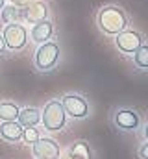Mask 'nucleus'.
Here are the masks:
<instances>
[{
  "label": "nucleus",
  "instance_id": "1",
  "mask_svg": "<svg viewBox=\"0 0 148 159\" xmlns=\"http://www.w3.org/2000/svg\"><path fill=\"white\" fill-rule=\"evenodd\" d=\"M96 26L104 35L115 37L117 34L124 32L130 26V19L126 15V11L117 6V4H108L102 6L96 13Z\"/></svg>",
  "mask_w": 148,
  "mask_h": 159
},
{
  "label": "nucleus",
  "instance_id": "2",
  "mask_svg": "<svg viewBox=\"0 0 148 159\" xmlns=\"http://www.w3.org/2000/svg\"><path fill=\"white\" fill-rule=\"evenodd\" d=\"M41 122L48 131H59L65 128L67 113L59 100H50L44 104V109L41 111Z\"/></svg>",
  "mask_w": 148,
  "mask_h": 159
},
{
  "label": "nucleus",
  "instance_id": "3",
  "mask_svg": "<svg viewBox=\"0 0 148 159\" xmlns=\"http://www.w3.org/2000/svg\"><path fill=\"white\" fill-rule=\"evenodd\" d=\"M59 56H61L59 44L54 43V41H46V43H43V44L37 46L34 63H35V67L41 72H48V70H52L58 65Z\"/></svg>",
  "mask_w": 148,
  "mask_h": 159
},
{
  "label": "nucleus",
  "instance_id": "4",
  "mask_svg": "<svg viewBox=\"0 0 148 159\" xmlns=\"http://www.w3.org/2000/svg\"><path fill=\"white\" fill-rule=\"evenodd\" d=\"M2 37H4V43H6L7 50L21 52L28 44V28L22 26V24H19V22L6 24V28L2 32Z\"/></svg>",
  "mask_w": 148,
  "mask_h": 159
},
{
  "label": "nucleus",
  "instance_id": "5",
  "mask_svg": "<svg viewBox=\"0 0 148 159\" xmlns=\"http://www.w3.org/2000/svg\"><path fill=\"white\" fill-rule=\"evenodd\" d=\"M145 44V37L143 34L135 32V30H124L120 34L115 35V46L122 52V54H133L139 46Z\"/></svg>",
  "mask_w": 148,
  "mask_h": 159
},
{
  "label": "nucleus",
  "instance_id": "6",
  "mask_svg": "<svg viewBox=\"0 0 148 159\" xmlns=\"http://www.w3.org/2000/svg\"><path fill=\"white\" fill-rule=\"evenodd\" d=\"M61 106L65 109L67 115H71L72 119H85L89 115V104L81 94H65L61 100Z\"/></svg>",
  "mask_w": 148,
  "mask_h": 159
},
{
  "label": "nucleus",
  "instance_id": "7",
  "mask_svg": "<svg viewBox=\"0 0 148 159\" xmlns=\"http://www.w3.org/2000/svg\"><path fill=\"white\" fill-rule=\"evenodd\" d=\"M34 146V156L39 159H59L61 157V148L54 139L48 137H39Z\"/></svg>",
  "mask_w": 148,
  "mask_h": 159
},
{
  "label": "nucleus",
  "instance_id": "8",
  "mask_svg": "<svg viewBox=\"0 0 148 159\" xmlns=\"http://www.w3.org/2000/svg\"><path fill=\"white\" fill-rule=\"evenodd\" d=\"M113 122L117 128L124 129V131H135L141 124V119H139V113L130 109V107H120L115 111L113 115Z\"/></svg>",
  "mask_w": 148,
  "mask_h": 159
},
{
  "label": "nucleus",
  "instance_id": "9",
  "mask_svg": "<svg viewBox=\"0 0 148 159\" xmlns=\"http://www.w3.org/2000/svg\"><path fill=\"white\" fill-rule=\"evenodd\" d=\"M50 15V7L46 2L43 0H35V2H30L26 7H22V19L30 24H37L41 20H46Z\"/></svg>",
  "mask_w": 148,
  "mask_h": 159
},
{
  "label": "nucleus",
  "instance_id": "10",
  "mask_svg": "<svg viewBox=\"0 0 148 159\" xmlns=\"http://www.w3.org/2000/svg\"><path fill=\"white\" fill-rule=\"evenodd\" d=\"M52 35H54V24H52L48 19L34 24L32 30H30V37H32V41L37 43V44H43V43L50 41Z\"/></svg>",
  "mask_w": 148,
  "mask_h": 159
},
{
  "label": "nucleus",
  "instance_id": "11",
  "mask_svg": "<svg viewBox=\"0 0 148 159\" xmlns=\"http://www.w3.org/2000/svg\"><path fill=\"white\" fill-rule=\"evenodd\" d=\"M22 126L17 120H4L0 124V137L7 143H17L19 139H22Z\"/></svg>",
  "mask_w": 148,
  "mask_h": 159
},
{
  "label": "nucleus",
  "instance_id": "12",
  "mask_svg": "<svg viewBox=\"0 0 148 159\" xmlns=\"http://www.w3.org/2000/svg\"><path fill=\"white\" fill-rule=\"evenodd\" d=\"M17 122L22 126V128H34L41 122V111L37 107H24L19 111V117Z\"/></svg>",
  "mask_w": 148,
  "mask_h": 159
},
{
  "label": "nucleus",
  "instance_id": "13",
  "mask_svg": "<svg viewBox=\"0 0 148 159\" xmlns=\"http://www.w3.org/2000/svg\"><path fill=\"white\" fill-rule=\"evenodd\" d=\"M0 19L4 24H13V22H19L22 19V7H17L13 4H6L2 9H0Z\"/></svg>",
  "mask_w": 148,
  "mask_h": 159
},
{
  "label": "nucleus",
  "instance_id": "14",
  "mask_svg": "<svg viewBox=\"0 0 148 159\" xmlns=\"http://www.w3.org/2000/svg\"><path fill=\"white\" fill-rule=\"evenodd\" d=\"M21 107L15 102H0V120H17Z\"/></svg>",
  "mask_w": 148,
  "mask_h": 159
},
{
  "label": "nucleus",
  "instance_id": "15",
  "mask_svg": "<svg viewBox=\"0 0 148 159\" xmlns=\"http://www.w3.org/2000/svg\"><path fill=\"white\" fill-rule=\"evenodd\" d=\"M69 159H91V150L87 146V143L78 141L69 148Z\"/></svg>",
  "mask_w": 148,
  "mask_h": 159
},
{
  "label": "nucleus",
  "instance_id": "16",
  "mask_svg": "<svg viewBox=\"0 0 148 159\" xmlns=\"http://www.w3.org/2000/svg\"><path fill=\"white\" fill-rule=\"evenodd\" d=\"M132 56H133V63H135L137 69H141V70H148V44L139 46Z\"/></svg>",
  "mask_w": 148,
  "mask_h": 159
},
{
  "label": "nucleus",
  "instance_id": "17",
  "mask_svg": "<svg viewBox=\"0 0 148 159\" xmlns=\"http://www.w3.org/2000/svg\"><path fill=\"white\" fill-rule=\"evenodd\" d=\"M39 137H41V135H39V129H37L35 126L22 129V139H24V143H28V144H34Z\"/></svg>",
  "mask_w": 148,
  "mask_h": 159
},
{
  "label": "nucleus",
  "instance_id": "18",
  "mask_svg": "<svg viewBox=\"0 0 148 159\" xmlns=\"http://www.w3.org/2000/svg\"><path fill=\"white\" fill-rule=\"evenodd\" d=\"M139 157L141 159H148V141L139 148Z\"/></svg>",
  "mask_w": 148,
  "mask_h": 159
},
{
  "label": "nucleus",
  "instance_id": "19",
  "mask_svg": "<svg viewBox=\"0 0 148 159\" xmlns=\"http://www.w3.org/2000/svg\"><path fill=\"white\" fill-rule=\"evenodd\" d=\"M9 2H11L13 6H17V7H26L32 0H9Z\"/></svg>",
  "mask_w": 148,
  "mask_h": 159
},
{
  "label": "nucleus",
  "instance_id": "20",
  "mask_svg": "<svg viewBox=\"0 0 148 159\" xmlns=\"http://www.w3.org/2000/svg\"><path fill=\"white\" fill-rule=\"evenodd\" d=\"M7 48H6V43H4V37H2V34H0V56L6 52Z\"/></svg>",
  "mask_w": 148,
  "mask_h": 159
},
{
  "label": "nucleus",
  "instance_id": "21",
  "mask_svg": "<svg viewBox=\"0 0 148 159\" xmlns=\"http://www.w3.org/2000/svg\"><path fill=\"white\" fill-rule=\"evenodd\" d=\"M145 139H146V141H148V124H146V126H145Z\"/></svg>",
  "mask_w": 148,
  "mask_h": 159
},
{
  "label": "nucleus",
  "instance_id": "22",
  "mask_svg": "<svg viewBox=\"0 0 148 159\" xmlns=\"http://www.w3.org/2000/svg\"><path fill=\"white\" fill-rule=\"evenodd\" d=\"M4 6H6V0H0V9H2Z\"/></svg>",
  "mask_w": 148,
  "mask_h": 159
},
{
  "label": "nucleus",
  "instance_id": "23",
  "mask_svg": "<svg viewBox=\"0 0 148 159\" xmlns=\"http://www.w3.org/2000/svg\"><path fill=\"white\" fill-rule=\"evenodd\" d=\"M63 159H69V157H63Z\"/></svg>",
  "mask_w": 148,
  "mask_h": 159
},
{
  "label": "nucleus",
  "instance_id": "24",
  "mask_svg": "<svg viewBox=\"0 0 148 159\" xmlns=\"http://www.w3.org/2000/svg\"><path fill=\"white\" fill-rule=\"evenodd\" d=\"M37 159H39V157H37Z\"/></svg>",
  "mask_w": 148,
  "mask_h": 159
}]
</instances>
